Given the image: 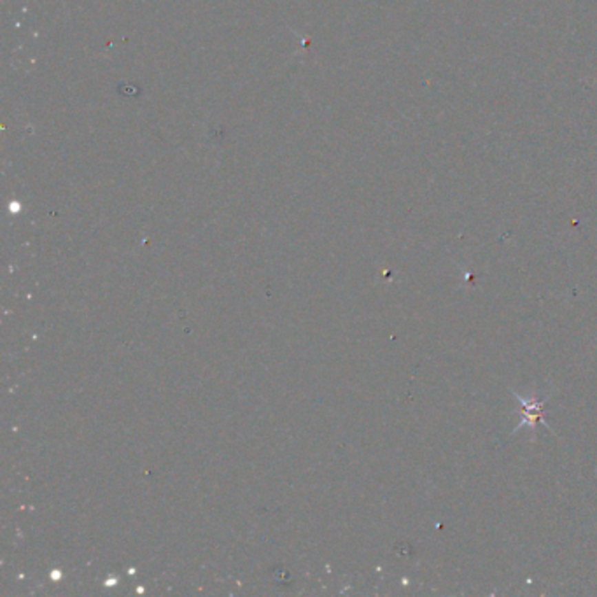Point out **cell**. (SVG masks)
Segmentation results:
<instances>
[{
    "label": "cell",
    "instance_id": "6da1fadb",
    "mask_svg": "<svg viewBox=\"0 0 597 597\" xmlns=\"http://www.w3.org/2000/svg\"><path fill=\"white\" fill-rule=\"evenodd\" d=\"M513 396H515V398H517L522 405V421H521V424L517 426V429L513 431V433L521 431L524 426L531 428V431L534 433V428H536L538 424H543L545 428L550 431V433H554V429H552L550 426L545 422V403H547V398L540 399L536 395L522 396V395H519V392H513Z\"/></svg>",
    "mask_w": 597,
    "mask_h": 597
}]
</instances>
